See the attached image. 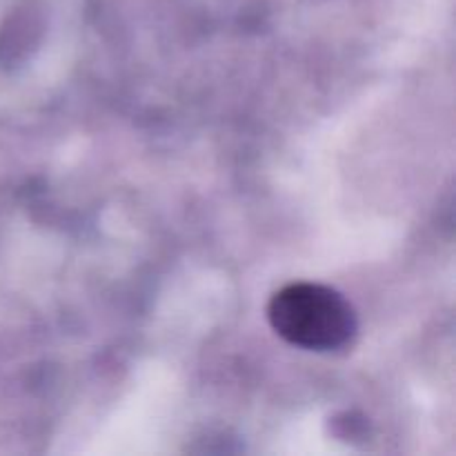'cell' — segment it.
I'll return each instance as SVG.
<instances>
[{
	"label": "cell",
	"mask_w": 456,
	"mask_h": 456,
	"mask_svg": "<svg viewBox=\"0 0 456 456\" xmlns=\"http://www.w3.org/2000/svg\"><path fill=\"white\" fill-rule=\"evenodd\" d=\"M272 330L289 346L334 352L354 338L356 312L337 289L321 283H289L267 303Z\"/></svg>",
	"instance_id": "6da1fadb"
}]
</instances>
